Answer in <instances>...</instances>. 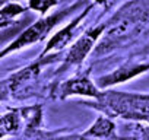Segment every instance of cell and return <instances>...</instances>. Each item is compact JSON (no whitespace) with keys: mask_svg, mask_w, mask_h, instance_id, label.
I'll use <instances>...</instances> for the list:
<instances>
[{"mask_svg":"<svg viewBox=\"0 0 149 140\" xmlns=\"http://www.w3.org/2000/svg\"><path fill=\"white\" fill-rule=\"evenodd\" d=\"M149 26V2H132L107 22L102 40L97 47V54L108 53L120 44H124L140 35Z\"/></svg>","mask_w":149,"mask_h":140,"instance_id":"6da1fadb","label":"cell"},{"mask_svg":"<svg viewBox=\"0 0 149 140\" xmlns=\"http://www.w3.org/2000/svg\"><path fill=\"white\" fill-rule=\"evenodd\" d=\"M95 108L110 117H121L134 121H149V94L101 92Z\"/></svg>","mask_w":149,"mask_h":140,"instance_id":"7a4b0ae2","label":"cell"},{"mask_svg":"<svg viewBox=\"0 0 149 140\" xmlns=\"http://www.w3.org/2000/svg\"><path fill=\"white\" fill-rule=\"evenodd\" d=\"M78 6H79V3H73V5H70V8L53 12L47 18H41L40 21H37L35 24L28 26L21 35H18L10 44H8L2 51H0V60H2L3 57H6L8 54H10V53L19 51V50H22V48H25L31 44H35V42L44 40L57 24L64 21L67 18V15L72 13Z\"/></svg>","mask_w":149,"mask_h":140,"instance_id":"3957f363","label":"cell"},{"mask_svg":"<svg viewBox=\"0 0 149 140\" xmlns=\"http://www.w3.org/2000/svg\"><path fill=\"white\" fill-rule=\"evenodd\" d=\"M105 28H107V22H104V24H101V25H98L95 28L88 29L76 42L70 47V51L67 53V55L64 58L63 69L79 66L86 58V55L91 53V50L94 48V44L97 42V40L104 34Z\"/></svg>","mask_w":149,"mask_h":140,"instance_id":"277c9868","label":"cell"},{"mask_svg":"<svg viewBox=\"0 0 149 140\" xmlns=\"http://www.w3.org/2000/svg\"><path fill=\"white\" fill-rule=\"evenodd\" d=\"M146 72H149V63H126L118 69L113 70V72L100 76L95 82V86L101 89L110 88L118 83H124L130 79H134Z\"/></svg>","mask_w":149,"mask_h":140,"instance_id":"5b68a950","label":"cell"},{"mask_svg":"<svg viewBox=\"0 0 149 140\" xmlns=\"http://www.w3.org/2000/svg\"><path fill=\"white\" fill-rule=\"evenodd\" d=\"M72 95H82V96H91L98 99L101 92L86 75H79V76H74L73 79H69L60 86L61 98L72 96Z\"/></svg>","mask_w":149,"mask_h":140,"instance_id":"8992f818","label":"cell"},{"mask_svg":"<svg viewBox=\"0 0 149 140\" xmlns=\"http://www.w3.org/2000/svg\"><path fill=\"white\" fill-rule=\"evenodd\" d=\"M88 12H89V8L88 9H85L81 15H78L76 18H74L70 24H67L64 28H61L57 34H54L50 40H48V42H47V45H45V48H44V51L41 53V57H44L47 53H51V51H60V50H63L72 40H73V37H74V31H76V28H78V25L84 21V18L88 15Z\"/></svg>","mask_w":149,"mask_h":140,"instance_id":"52a82bcc","label":"cell"},{"mask_svg":"<svg viewBox=\"0 0 149 140\" xmlns=\"http://www.w3.org/2000/svg\"><path fill=\"white\" fill-rule=\"evenodd\" d=\"M114 128H116V125H114V123H113L110 118H107V117H104V115H100V117L97 118V121L85 131L84 136H91V137H110V136L114 134Z\"/></svg>","mask_w":149,"mask_h":140,"instance_id":"ba28073f","label":"cell"},{"mask_svg":"<svg viewBox=\"0 0 149 140\" xmlns=\"http://www.w3.org/2000/svg\"><path fill=\"white\" fill-rule=\"evenodd\" d=\"M21 127V117L16 111L8 112L0 117V139L5 136L15 134Z\"/></svg>","mask_w":149,"mask_h":140,"instance_id":"9c48e42d","label":"cell"},{"mask_svg":"<svg viewBox=\"0 0 149 140\" xmlns=\"http://www.w3.org/2000/svg\"><path fill=\"white\" fill-rule=\"evenodd\" d=\"M57 5H58L57 2H29V3H28V6H29L31 9L38 10V12H41V13L47 12L50 8L57 6Z\"/></svg>","mask_w":149,"mask_h":140,"instance_id":"30bf717a","label":"cell"},{"mask_svg":"<svg viewBox=\"0 0 149 140\" xmlns=\"http://www.w3.org/2000/svg\"><path fill=\"white\" fill-rule=\"evenodd\" d=\"M137 140H149V125H137Z\"/></svg>","mask_w":149,"mask_h":140,"instance_id":"8fae6325","label":"cell"}]
</instances>
